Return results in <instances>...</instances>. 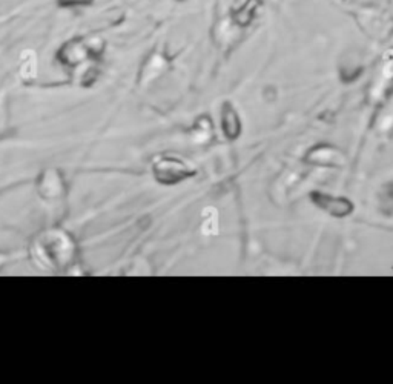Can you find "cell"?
<instances>
[{
	"instance_id": "cell-1",
	"label": "cell",
	"mask_w": 393,
	"mask_h": 384,
	"mask_svg": "<svg viewBox=\"0 0 393 384\" xmlns=\"http://www.w3.org/2000/svg\"><path fill=\"white\" fill-rule=\"evenodd\" d=\"M260 5H261L260 0H247L246 3L241 5L240 8L232 14L233 22H236L238 26H247L251 24V20L254 19Z\"/></svg>"
},
{
	"instance_id": "cell-2",
	"label": "cell",
	"mask_w": 393,
	"mask_h": 384,
	"mask_svg": "<svg viewBox=\"0 0 393 384\" xmlns=\"http://www.w3.org/2000/svg\"><path fill=\"white\" fill-rule=\"evenodd\" d=\"M94 0H57L59 6L63 8H75V6H88L93 5Z\"/></svg>"
}]
</instances>
